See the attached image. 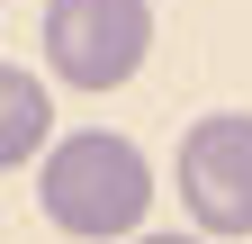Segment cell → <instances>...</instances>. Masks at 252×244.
<instances>
[{"label": "cell", "instance_id": "cell-4", "mask_svg": "<svg viewBox=\"0 0 252 244\" xmlns=\"http://www.w3.org/2000/svg\"><path fill=\"white\" fill-rule=\"evenodd\" d=\"M54 136V90L27 73V64H0V172L36 163Z\"/></svg>", "mask_w": 252, "mask_h": 244}, {"label": "cell", "instance_id": "cell-3", "mask_svg": "<svg viewBox=\"0 0 252 244\" xmlns=\"http://www.w3.org/2000/svg\"><path fill=\"white\" fill-rule=\"evenodd\" d=\"M180 199L207 235H252V109H207L180 136Z\"/></svg>", "mask_w": 252, "mask_h": 244}, {"label": "cell", "instance_id": "cell-5", "mask_svg": "<svg viewBox=\"0 0 252 244\" xmlns=\"http://www.w3.org/2000/svg\"><path fill=\"white\" fill-rule=\"evenodd\" d=\"M135 244H207V235H135Z\"/></svg>", "mask_w": 252, "mask_h": 244}, {"label": "cell", "instance_id": "cell-2", "mask_svg": "<svg viewBox=\"0 0 252 244\" xmlns=\"http://www.w3.org/2000/svg\"><path fill=\"white\" fill-rule=\"evenodd\" d=\"M153 54L144 0H45V73L72 90H117Z\"/></svg>", "mask_w": 252, "mask_h": 244}, {"label": "cell", "instance_id": "cell-1", "mask_svg": "<svg viewBox=\"0 0 252 244\" xmlns=\"http://www.w3.org/2000/svg\"><path fill=\"white\" fill-rule=\"evenodd\" d=\"M36 199H45V217H54L63 235L108 244V235H135V226H144V208H153V163H144L135 136L81 127V136L45 145V163H36Z\"/></svg>", "mask_w": 252, "mask_h": 244}]
</instances>
